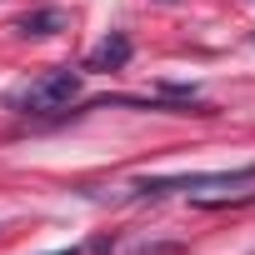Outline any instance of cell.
<instances>
[{"mask_svg":"<svg viewBox=\"0 0 255 255\" xmlns=\"http://www.w3.org/2000/svg\"><path fill=\"white\" fill-rule=\"evenodd\" d=\"M75 100H80V75L75 70H45V75H35L15 95V110H25V115H60Z\"/></svg>","mask_w":255,"mask_h":255,"instance_id":"cell-1","label":"cell"},{"mask_svg":"<svg viewBox=\"0 0 255 255\" xmlns=\"http://www.w3.org/2000/svg\"><path fill=\"white\" fill-rule=\"evenodd\" d=\"M255 180V160L250 165H235V170H200V175H155V180H135L130 190L135 195H170V190H235V185H250Z\"/></svg>","mask_w":255,"mask_h":255,"instance_id":"cell-2","label":"cell"},{"mask_svg":"<svg viewBox=\"0 0 255 255\" xmlns=\"http://www.w3.org/2000/svg\"><path fill=\"white\" fill-rule=\"evenodd\" d=\"M70 25V15L60 10V5H40V10H25L20 20H15V35H25V40H45V35H60Z\"/></svg>","mask_w":255,"mask_h":255,"instance_id":"cell-3","label":"cell"},{"mask_svg":"<svg viewBox=\"0 0 255 255\" xmlns=\"http://www.w3.org/2000/svg\"><path fill=\"white\" fill-rule=\"evenodd\" d=\"M125 60H130V35H120V30H110L90 55H85V70H120Z\"/></svg>","mask_w":255,"mask_h":255,"instance_id":"cell-4","label":"cell"},{"mask_svg":"<svg viewBox=\"0 0 255 255\" xmlns=\"http://www.w3.org/2000/svg\"><path fill=\"white\" fill-rule=\"evenodd\" d=\"M50 255H80V250H75V245H70V250H50Z\"/></svg>","mask_w":255,"mask_h":255,"instance_id":"cell-5","label":"cell"}]
</instances>
